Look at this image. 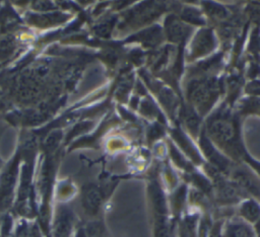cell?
I'll list each match as a JSON object with an SVG mask.
<instances>
[{"label": "cell", "instance_id": "obj_1", "mask_svg": "<svg viewBox=\"0 0 260 237\" xmlns=\"http://www.w3.org/2000/svg\"><path fill=\"white\" fill-rule=\"evenodd\" d=\"M209 132L218 142L226 143L234 138L233 126L226 121L217 120L211 123L209 126Z\"/></svg>", "mask_w": 260, "mask_h": 237}, {"label": "cell", "instance_id": "obj_2", "mask_svg": "<svg viewBox=\"0 0 260 237\" xmlns=\"http://www.w3.org/2000/svg\"><path fill=\"white\" fill-rule=\"evenodd\" d=\"M168 32H169V35L171 38L179 40V38L184 37L187 31H186V27L184 25L180 24V22L173 21L168 26Z\"/></svg>", "mask_w": 260, "mask_h": 237}]
</instances>
